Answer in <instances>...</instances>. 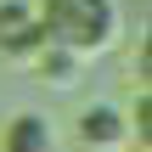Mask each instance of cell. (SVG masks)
I'll return each mask as SVG.
<instances>
[{"mask_svg":"<svg viewBox=\"0 0 152 152\" xmlns=\"http://www.w3.org/2000/svg\"><path fill=\"white\" fill-rule=\"evenodd\" d=\"M79 141L90 152H118L130 141V118H124L113 102H90V107L79 113Z\"/></svg>","mask_w":152,"mask_h":152,"instance_id":"7a4b0ae2","label":"cell"},{"mask_svg":"<svg viewBox=\"0 0 152 152\" xmlns=\"http://www.w3.org/2000/svg\"><path fill=\"white\" fill-rule=\"evenodd\" d=\"M34 62H39V73H45L51 85H62V90H68V85H79V62H85V56H73V51H62V45H45V39H39Z\"/></svg>","mask_w":152,"mask_h":152,"instance_id":"5b68a950","label":"cell"},{"mask_svg":"<svg viewBox=\"0 0 152 152\" xmlns=\"http://www.w3.org/2000/svg\"><path fill=\"white\" fill-rule=\"evenodd\" d=\"M39 39L73 56H102L118 45V6L113 0H34Z\"/></svg>","mask_w":152,"mask_h":152,"instance_id":"6da1fadb","label":"cell"},{"mask_svg":"<svg viewBox=\"0 0 152 152\" xmlns=\"http://www.w3.org/2000/svg\"><path fill=\"white\" fill-rule=\"evenodd\" d=\"M0 51H6V56H34V51H39L34 0H0Z\"/></svg>","mask_w":152,"mask_h":152,"instance_id":"3957f363","label":"cell"},{"mask_svg":"<svg viewBox=\"0 0 152 152\" xmlns=\"http://www.w3.org/2000/svg\"><path fill=\"white\" fill-rule=\"evenodd\" d=\"M0 152H56V124L45 113H17L0 130Z\"/></svg>","mask_w":152,"mask_h":152,"instance_id":"277c9868","label":"cell"}]
</instances>
